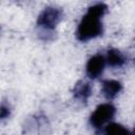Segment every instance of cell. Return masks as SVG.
I'll return each mask as SVG.
<instances>
[{
	"mask_svg": "<svg viewBox=\"0 0 135 135\" xmlns=\"http://www.w3.org/2000/svg\"><path fill=\"white\" fill-rule=\"evenodd\" d=\"M131 135H135V128H134V131H133V133H132Z\"/></svg>",
	"mask_w": 135,
	"mask_h": 135,
	"instance_id": "30bf717a",
	"label": "cell"
},
{
	"mask_svg": "<svg viewBox=\"0 0 135 135\" xmlns=\"http://www.w3.org/2000/svg\"><path fill=\"white\" fill-rule=\"evenodd\" d=\"M107 8L108 6L100 2L93 4L88 8L77 26L76 37L79 41L85 42L97 38L102 34V17L104 16Z\"/></svg>",
	"mask_w": 135,
	"mask_h": 135,
	"instance_id": "6da1fadb",
	"label": "cell"
},
{
	"mask_svg": "<svg viewBox=\"0 0 135 135\" xmlns=\"http://www.w3.org/2000/svg\"><path fill=\"white\" fill-rule=\"evenodd\" d=\"M122 85L117 80H104L101 84V93L109 100L114 99L120 93Z\"/></svg>",
	"mask_w": 135,
	"mask_h": 135,
	"instance_id": "5b68a950",
	"label": "cell"
},
{
	"mask_svg": "<svg viewBox=\"0 0 135 135\" xmlns=\"http://www.w3.org/2000/svg\"><path fill=\"white\" fill-rule=\"evenodd\" d=\"M105 57L101 54H96L92 56L85 65V73L86 76L91 79H96L98 78L104 71L105 68Z\"/></svg>",
	"mask_w": 135,
	"mask_h": 135,
	"instance_id": "277c9868",
	"label": "cell"
},
{
	"mask_svg": "<svg viewBox=\"0 0 135 135\" xmlns=\"http://www.w3.org/2000/svg\"><path fill=\"white\" fill-rule=\"evenodd\" d=\"M116 109L111 103L99 104L90 116V123L95 129H102L114 117Z\"/></svg>",
	"mask_w": 135,
	"mask_h": 135,
	"instance_id": "3957f363",
	"label": "cell"
},
{
	"mask_svg": "<svg viewBox=\"0 0 135 135\" xmlns=\"http://www.w3.org/2000/svg\"><path fill=\"white\" fill-rule=\"evenodd\" d=\"M105 61L111 68H121L127 62V57L117 49H111L107 52Z\"/></svg>",
	"mask_w": 135,
	"mask_h": 135,
	"instance_id": "8992f818",
	"label": "cell"
},
{
	"mask_svg": "<svg viewBox=\"0 0 135 135\" xmlns=\"http://www.w3.org/2000/svg\"><path fill=\"white\" fill-rule=\"evenodd\" d=\"M73 94L76 99L85 102L92 95V86L88 81L80 80L75 84L73 89Z\"/></svg>",
	"mask_w": 135,
	"mask_h": 135,
	"instance_id": "52a82bcc",
	"label": "cell"
},
{
	"mask_svg": "<svg viewBox=\"0 0 135 135\" xmlns=\"http://www.w3.org/2000/svg\"><path fill=\"white\" fill-rule=\"evenodd\" d=\"M0 115H1V118H2V119H4V118L8 117V115H9V109H8L7 107H5L4 104H2Z\"/></svg>",
	"mask_w": 135,
	"mask_h": 135,
	"instance_id": "9c48e42d",
	"label": "cell"
},
{
	"mask_svg": "<svg viewBox=\"0 0 135 135\" xmlns=\"http://www.w3.org/2000/svg\"><path fill=\"white\" fill-rule=\"evenodd\" d=\"M63 16L62 9L55 6L45 7L38 16L37 25L41 28V32L52 33Z\"/></svg>",
	"mask_w": 135,
	"mask_h": 135,
	"instance_id": "7a4b0ae2",
	"label": "cell"
},
{
	"mask_svg": "<svg viewBox=\"0 0 135 135\" xmlns=\"http://www.w3.org/2000/svg\"><path fill=\"white\" fill-rule=\"evenodd\" d=\"M101 135H131V134L123 126L116 122H111L101 129Z\"/></svg>",
	"mask_w": 135,
	"mask_h": 135,
	"instance_id": "ba28073f",
	"label": "cell"
}]
</instances>
